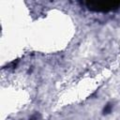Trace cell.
<instances>
[{
	"label": "cell",
	"instance_id": "cell-2",
	"mask_svg": "<svg viewBox=\"0 0 120 120\" xmlns=\"http://www.w3.org/2000/svg\"><path fill=\"white\" fill-rule=\"evenodd\" d=\"M112 104H110V103H108L107 105H105V107H104V109H103V114H108V113H110L111 111H112Z\"/></svg>",
	"mask_w": 120,
	"mask_h": 120
},
{
	"label": "cell",
	"instance_id": "cell-3",
	"mask_svg": "<svg viewBox=\"0 0 120 120\" xmlns=\"http://www.w3.org/2000/svg\"><path fill=\"white\" fill-rule=\"evenodd\" d=\"M29 120H36V119H35V118H30Z\"/></svg>",
	"mask_w": 120,
	"mask_h": 120
},
{
	"label": "cell",
	"instance_id": "cell-1",
	"mask_svg": "<svg viewBox=\"0 0 120 120\" xmlns=\"http://www.w3.org/2000/svg\"><path fill=\"white\" fill-rule=\"evenodd\" d=\"M86 7L94 11H110L120 8L119 1H107V2H87Z\"/></svg>",
	"mask_w": 120,
	"mask_h": 120
}]
</instances>
